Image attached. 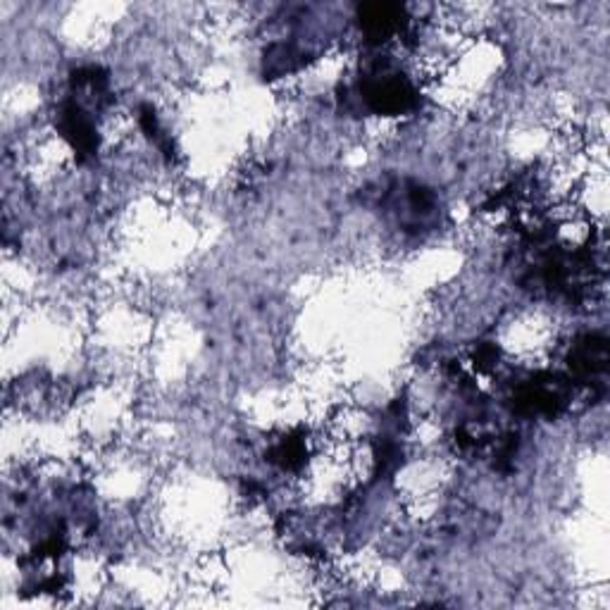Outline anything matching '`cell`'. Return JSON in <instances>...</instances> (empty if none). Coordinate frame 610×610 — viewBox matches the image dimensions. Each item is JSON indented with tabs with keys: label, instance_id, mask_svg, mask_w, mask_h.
<instances>
[{
	"label": "cell",
	"instance_id": "6da1fadb",
	"mask_svg": "<svg viewBox=\"0 0 610 610\" xmlns=\"http://www.w3.org/2000/svg\"><path fill=\"white\" fill-rule=\"evenodd\" d=\"M363 101L377 115H404L415 108L417 93L406 77L373 74L360 84Z\"/></svg>",
	"mask_w": 610,
	"mask_h": 610
},
{
	"label": "cell",
	"instance_id": "3957f363",
	"mask_svg": "<svg viewBox=\"0 0 610 610\" xmlns=\"http://www.w3.org/2000/svg\"><path fill=\"white\" fill-rule=\"evenodd\" d=\"M58 130L62 139L72 146L79 163H87V160L93 157L95 151H99V134H95L93 122L89 120V115L79 103L74 101L62 103L58 112Z\"/></svg>",
	"mask_w": 610,
	"mask_h": 610
},
{
	"label": "cell",
	"instance_id": "7a4b0ae2",
	"mask_svg": "<svg viewBox=\"0 0 610 610\" xmlns=\"http://www.w3.org/2000/svg\"><path fill=\"white\" fill-rule=\"evenodd\" d=\"M568 406V396L563 392V384L556 382V377L541 375L525 382L512 396V410L525 417H558Z\"/></svg>",
	"mask_w": 610,
	"mask_h": 610
},
{
	"label": "cell",
	"instance_id": "8992f818",
	"mask_svg": "<svg viewBox=\"0 0 610 610\" xmlns=\"http://www.w3.org/2000/svg\"><path fill=\"white\" fill-rule=\"evenodd\" d=\"M270 456H272L270 460L277 462L282 470H298L305 462V439L303 437L282 439Z\"/></svg>",
	"mask_w": 610,
	"mask_h": 610
},
{
	"label": "cell",
	"instance_id": "5b68a950",
	"mask_svg": "<svg viewBox=\"0 0 610 610\" xmlns=\"http://www.w3.org/2000/svg\"><path fill=\"white\" fill-rule=\"evenodd\" d=\"M360 27L373 43H384L396 37L406 24V10L396 3H367L358 10Z\"/></svg>",
	"mask_w": 610,
	"mask_h": 610
},
{
	"label": "cell",
	"instance_id": "277c9868",
	"mask_svg": "<svg viewBox=\"0 0 610 610\" xmlns=\"http://www.w3.org/2000/svg\"><path fill=\"white\" fill-rule=\"evenodd\" d=\"M608 339L601 334H584L572 344L568 367L575 379L591 382L608 370Z\"/></svg>",
	"mask_w": 610,
	"mask_h": 610
},
{
	"label": "cell",
	"instance_id": "52a82bcc",
	"mask_svg": "<svg viewBox=\"0 0 610 610\" xmlns=\"http://www.w3.org/2000/svg\"><path fill=\"white\" fill-rule=\"evenodd\" d=\"M139 124H141L143 134H146L153 143H157V146L163 149V153H165L167 157H172V155H174L172 143H170V139L165 136V132L160 130L157 115H155V110H153L151 105H141V110H139Z\"/></svg>",
	"mask_w": 610,
	"mask_h": 610
},
{
	"label": "cell",
	"instance_id": "ba28073f",
	"mask_svg": "<svg viewBox=\"0 0 610 610\" xmlns=\"http://www.w3.org/2000/svg\"><path fill=\"white\" fill-rule=\"evenodd\" d=\"M496 360H499V348H496L494 344H481L475 350V367L481 373L491 370V367L496 365Z\"/></svg>",
	"mask_w": 610,
	"mask_h": 610
}]
</instances>
